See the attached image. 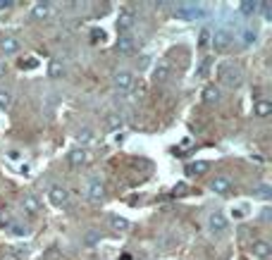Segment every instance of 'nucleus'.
<instances>
[{
    "label": "nucleus",
    "mask_w": 272,
    "mask_h": 260,
    "mask_svg": "<svg viewBox=\"0 0 272 260\" xmlns=\"http://www.w3.org/2000/svg\"><path fill=\"white\" fill-rule=\"evenodd\" d=\"M232 41H234V36H232L229 31H225V29H215V31H213V38H210V45H213L218 53H225V50H229Z\"/></svg>",
    "instance_id": "nucleus-2"
},
{
    "label": "nucleus",
    "mask_w": 272,
    "mask_h": 260,
    "mask_svg": "<svg viewBox=\"0 0 272 260\" xmlns=\"http://www.w3.org/2000/svg\"><path fill=\"white\" fill-rule=\"evenodd\" d=\"M86 160H89V153L84 151V148H74V151H70V155H67V162H70L72 167H82V165H86Z\"/></svg>",
    "instance_id": "nucleus-15"
},
{
    "label": "nucleus",
    "mask_w": 272,
    "mask_h": 260,
    "mask_svg": "<svg viewBox=\"0 0 272 260\" xmlns=\"http://www.w3.org/2000/svg\"><path fill=\"white\" fill-rule=\"evenodd\" d=\"M134 24H136V12L134 10H129V8L119 10V15H117V31L119 34H127L129 29H134Z\"/></svg>",
    "instance_id": "nucleus-4"
},
{
    "label": "nucleus",
    "mask_w": 272,
    "mask_h": 260,
    "mask_svg": "<svg viewBox=\"0 0 272 260\" xmlns=\"http://www.w3.org/2000/svg\"><path fill=\"white\" fill-rule=\"evenodd\" d=\"M22 208H24V213H29V215H38L41 213V201L34 193H24L22 196Z\"/></svg>",
    "instance_id": "nucleus-8"
},
{
    "label": "nucleus",
    "mask_w": 272,
    "mask_h": 260,
    "mask_svg": "<svg viewBox=\"0 0 272 260\" xmlns=\"http://www.w3.org/2000/svg\"><path fill=\"white\" fill-rule=\"evenodd\" d=\"M12 103H15V96H12V91L0 89V110H10V108H12Z\"/></svg>",
    "instance_id": "nucleus-22"
},
{
    "label": "nucleus",
    "mask_w": 272,
    "mask_h": 260,
    "mask_svg": "<svg viewBox=\"0 0 272 260\" xmlns=\"http://www.w3.org/2000/svg\"><path fill=\"white\" fill-rule=\"evenodd\" d=\"M15 5V0H0V10H8Z\"/></svg>",
    "instance_id": "nucleus-36"
},
{
    "label": "nucleus",
    "mask_w": 272,
    "mask_h": 260,
    "mask_svg": "<svg viewBox=\"0 0 272 260\" xmlns=\"http://www.w3.org/2000/svg\"><path fill=\"white\" fill-rule=\"evenodd\" d=\"M255 41V31H251V29H246L244 31V45H251Z\"/></svg>",
    "instance_id": "nucleus-29"
},
{
    "label": "nucleus",
    "mask_w": 272,
    "mask_h": 260,
    "mask_svg": "<svg viewBox=\"0 0 272 260\" xmlns=\"http://www.w3.org/2000/svg\"><path fill=\"white\" fill-rule=\"evenodd\" d=\"M91 38H93V41H103V38H105V31H103V29H93V31H91Z\"/></svg>",
    "instance_id": "nucleus-32"
},
{
    "label": "nucleus",
    "mask_w": 272,
    "mask_h": 260,
    "mask_svg": "<svg viewBox=\"0 0 272 260\" xmlns=\"http://www.w3.org/2000/svg\"><path fill=\"white\" fill-rule=\"evenodd\" d=\"M210 188L220 193V196H229L232 193V181L227 179V177H215V179L210 181Z\"/></svg>",
    "instance_id": "nucleus-11"
},
{
    "label": "nucleus",
    "mask_w": 272,
    "mask_h": 260,
    "mask_svg": "<svg viewBox=\"0 0 272 260\" xmlns=\"http://www.w3.org/2000/svg\"><path fill=\"white\" fill-rule=\"evenodd\" d=\"M210 38H213V31H210L208 27H203V29H200V36H198V45H200V48H208Z\"/></svg>",
    "instance_id": "nucleus-25"
},
{
    "label": "nucleus",
    "mask_w": 272,
    "mask_h": 260,
    "mask_svg": "<svg viewBox=\"0 0 272 260\" xmlns=\"http://www.w3.org/2000/svg\"><path fill=\"white\" fill-rule=\"evenodd\" d=\"M0 74H5V67H3V64H0Z\"/></svg>",
    "instance_id": "nucleus-39"
},
{
    "label": "nucleus",
    "mask_w": 272,
    "mask_h": 260,
    "mask_svg": "<svg viewBox=\"0 0 272 260\" xmlns=\"http://www.w3.org/2000/svg\"><path fill=\"white\" fill-rule=\"evenodd\" d=\"M19 67H22V70H34V67H38V62L34 57H29L27 62H19Z\"/></svg>",
    "instance_id": "nucleus-31"
},
{
    "label": "nucleus",
    "mask_w": 272,
    "mask_h": 260,
    "mask_svg": "<svg viewBox=\"0 0 272 260\" xmlns=\"http://www.w3.org/2000/svg\"><path fill=\"white\" fill-rule=\"evenodd\" d=\"M260 10H263V17H265V19H272V8H270V3H260Z\"/></svg>",
    "instance_id": "nucleus-30"
},
{
    "label": "nucleus",
    "mask_w": 272,
    "mask_h": 260,
    "mask_svg": "<svg viewBox=\"0 0 272 260\" xmlns=\"http://www.w3.org/2000/svg\"><path fill=\"white\" fill-rule=\"evenodd\" d=\"M218 79L229 86V89H239L241 84H244V72H241V67L234 62H222L218 67Z\"/></svg>",
    "instance_id": "nucleus-1"
},
{
    "label": "nucleus",
    "mask_w": 272,
    "mask_h": 260,
    "mask_svg": "<svg viewBox=\"0 0 272 260\" xmlns=\"http://www.w3.org/2000/svg\"><path fill=\"white\" fill-rule=\"evenodd\" d=\"M270 217H272V210H270V208H263V210H260V220H265V222H267Z\"/></svg>",
    "instance_id": "nucleus-34"
},
{
    "label": "nucleus",
    "mask_w": 272,
    "mask_h": 260,
    "mask_svg": "<svg viewBox=\"0 0 272 260\" xmlns=\"http://www.w3.org/2000/svg\"><path fill=\"white\" fill-rule=\"evenodd\" d=\"M253 112H255V117H267L272 112V103H270V100H265V98L255 100V103H253Z\"/></svg>",
    "instance_id": "nucleus-17"
},
{
    "label": "nucleus",
    "mask_w": 272,
    "mask_h": 260,
    "mask_svg": "<svg viewBox=\"0 0 272 260\" xmlns=\"http://www.w3.org/2000/svg\"><path fill=\"white\" fill-rule=\"evenodd\" d=\"M48 77H50V79H62L64 64L60 62V60H50V64H48Z\"/></svg>",
    "instance_id": "nucleus-18"
},
{
    "label": "nucleus",
    "mask_w": 272,
    "mask_h": 260,
    "mask_svg": "<svg viewBox=\"0 0 272 260\" xmlns=\"http://www.w3.org/2000/svg\"><path fill=\"white\" fill-rule=\"evenodd\" d=\"M86 196H89V201H93V203H100V201H103V196H105V186H103L98 179L91 181L89 188H86Z\"/></svg>",
    "instance_id": "nucleus-12"
},
{
    "label": "nucleus",
    "mask_w": 272,
    "mask_h": 260,
    "mask_svg": "<svg viewBox=\"0 0 272 260\" xmlns=\"http://www.w3.org/2000/svg\"><path fill=\"white\" fill-rule=\"evenodd\" d=\"M253 193L258 198H265V201H267V198L272 196V186H270V184H258V186L253 188Z\"/></svg>",
    "instance_id": "nucleus-23"
},
{
    "label": "nucleus",
    "mask_w": 272,
    "mask_h": 260,
    "mask_svg": "<svg viewBox=\"0 0 272 260\" xmlns=\"http://www.w3.org/2000/svg\"><path fill=\"white\" fill-rule=\"evenodd\" d=\"M251 251H253V255H255L258 260H270V255H272V246H270L267 241H253Z\"/></svg>",
    "instance_id": "nucleus-14"
},
{
    "label": "nucleus",
    "mask_w": 272,
    "mask_h": 260,
    "mask_svg": "<svg viewBox=\"0 0 272 260\" xmlns=\"http://www.w3.org/2000/svg\"><path fill=\"white\" fill-rule=\"evenodd\" d=\"M98 241H100V232H96V229H89L86 236H84V243L86 246H93V243H98Z\"/></svg>",
    "instance_id": "nucleus-27"
},
{
    "label": "nucleus",
    "mask_w": 272,
    "mask_h": 260,
    "mask_svg": "<svg viewBox=\"0 0 272 260\" xmlns=\"http://www.w3.org/2000/svg\"><path fill=\"white\" fill-rule=\"evenodd\" d=\"M122 122H124V119H122V115L112 112V115H108V119H105V126H108V129H119V126H122Z\"/></svg>",
    "instance_id": "nucleus-24"
},
{
    "label": "nucleus",
    "mask_w": 272,
    "mask_h": 260,
    "mask_svg": "<svg viewBox=\"0 0 272 260\" xmlns=\"http://www.w3.org/2000/svg\"><path fill=\"white\" fill-rule=\"evenodd\" d=\"M110 224H112V229H117V232H127L129 229V220L122 215H110Z\"/></svg>",
    "instance_id": "nucleus-21"
},
{
    "label": "nucleus",
    "mask_w": 272,
    "mask_h": 260,
    "mask_svg": "<svg viewBox=\"0 0 272 260\" xmlns=\"http://www.w3.org/2000/svg\"><path fill=\"white\" fill-rule=\"evenodd\" d=\"M258 10H260V3H253V0H244V3L239 5V12H241L244 17H253Z\"/></svg>",
    "instance_id": "nucleus-20"
},
{
    "label": "nucleus",
    "mask_w": 272,
    "mask_h": 260,
    "mask_svg": "<svg viewBox=\"0 0 272 260\" xmlns=\"http://www.w3.org/2000/svg\"><path fill=\"white\" fill-rule=\"evenodd\" d=\"M208 227H210V229H213L215 234H225V232H227V227H229V222H227L225 213H220V210L210 213V217H208Z\"/></svg>",
    "instance_id": "nucleus-6"
},
{
    "label": "nucleus",
    "mask_w": 272,
    "mask_h": 260,
    "mask_svg": "<svg viewBox=\"0 0 272 260\" xmlns=\"http://www.w3.org/2000/svg\"><path fill=\"white\" fill-rule=\"evenodd\" d=\"M208 170H210V162L206 160H196L191 165H186V174H206Z\"/></svg>",
    "instance_id": "nucleus-19"
},
{
    "label": "nucleus",
    "mask_w": 272,
    "mask_h": 260,
    "mask_svg": "<svg viewBox=\"0 0 272 260\" xmlns=\"http://www.w3.org/2000/svg\"><path fill=\"white\" fill-rule=\"evenodd\" d=\"M10 229H12V234H17V236H29L31 234V229L29 227H22V224H10Z\"/></svg>",
    "instance_id": "nucleus-28"
},
{
    "label": "nucleus",
    "mask_w": 272,
    "mask_h": 260,
    "mask_svg": "<svg viewBox=\"0 0 272 260\" xmlns=\"http://www.w3.org/2000/svg\"><path fill=\"white\" fill-rule=\"evenodd\" d=\"M208 64H210V60H203V62H200V67H198V77H206V72H208Z\"/></svg>",
    "instance_id": "nucleus-33"
},
{
    "label": "nucleus",
    "mask_w": 272,
    "mask_h": 260,
    "mask_svg": "<svg viewBox=\"0 0 272 260\" xmlns=\"http://www.w3.org/2000/svg\"><path fill=\"white\" fill-rule=\"evenodd\" d=\"M148 60H151V57H141V62H139V70H144V67H148Z\"/></svg>",
    "instance_id": "nucleus-38"
},
{
    "label": "nucleus",
    "mask_w": 272,
    "mask_h": 260,
    "mask_svg": "<svg viewBox=\"0 0 272 260\" xmlns=\"http://www.w3.org/2000/svg\"><path fill=\"white\" fill-rule=\"evenodd\" d=\"M203 100L208 103V105H215L222 100V91H220L218 84H208L206 89H203Z\"/></svg>",
    "instance_id": "nucleus-10"
},
{
    "label": "nucleus",
    "mask_w": 272,
    "mask_h": 260,
    "mask_svg": "<svg viewBox=\"0 0 272 260\" xmlns=\"http://www.w3.org/2000/svg\"><path fill=\"white\" fill-rule=\"evenodd\" d=\"M170 72H172V67H170V62H165V60H160V62L153 67V79L158 81V84H163V81L170 79Z\"/></svg>",
    "instance_id": "nucleus-13"
},
{
    "label": "nucleus",
    "mask_w": 272,
    "mask_h": 260,
    "mask_svg": "<svg viewBox=\"0 0 272 260\" xmlns=\"http://www.w3.org/2000/svg\"><path fill=\"white\" fill-rule=\"evenodd\" d=\"M77 139H79V144H91V141H93V129H89V126L79 129Z\"/></svg>",
    "instance_id": "nucleus-26"
},
{
    "label": "nucleus",
    "mask_w": 272,
    "mask_h": 260,
    "mask_svg": "<svg viewBox=\"0 0 272 260\" xmlns=\"http://www.w3.org/2000/svg\"><path fill=\"white\" fill-rule=\"evenodd\" d=\"M8 158H10V160H19V151H10Z\"/></svg>",
    "instance_id": "nucleus-37"
},
{
    "label": "nucleus",
    "mask_w": 272,
    "mask_h": 260,
    "mask_svg": "<svg viewBox=\"0 0 272 260\" xmlns=\"http://www.w3.org/2000/svg\"><path fill=\"white\" fill-rule=\"evenodd\" d=\"M0 53H3V55H15V53H19V41H17L15 36L0 38Z\"/></svg>",
    "instance_id": "nucleus-16"
},
{
    "label": "nucleus",
    "mask_w": 272,
    "mask_h": 260,
    "mask_svg": "<svg viewBox=\"0 0 272 260\" xmlns=\"http://www.w3.org/2000/svg\"><path fill=\"white\" fill-rule=\"evenodd\" d=\"M0 224H12V222H10L8 210H0Z\"/></svg>",
    "instance_id": "nucleus-35"
},
{
    "label": "nucleus",
    "mask_w": 272,
    "mask_h": 260,
    "mask_svg": "<svg viewBox=\"0 0 272 260\" xmlns=\"http://www.w3.org/2000/svg\"><path fill=\"white\" fill-rule=\"evenodd\" d=\"M134 72H129V70H119V72H115V77H112V84H115V89L117 91H131L134 89Z\"/></svg>",
    "instance_id": "nucleus-3"
},
{
    "label": "nucleus",
    "mask_w": 272,
    "mask_h": 260,
    "mask_svg": "<svg viewBox=\"0 0 272 260\" xmlns=\"http://www.w3.org/2000/svg\"><path fill=\"white\" fill-rule=\"evenodd\" d=\"M53 15V5L50 3H34V8H31V17L34 19H38V22H43V19H48Z\"/></svg>",
    "instance_id": "nucleus-9"
},
{
    "label": "nucleus",
    "mask_w": 272,
    "mask_h": 260,
    "mask_svg": "<svg viewBox=\"0 0 272 260\" xmlns=\"http://www.w3.org/2000/svg\"><path fill=\"white\" fill-rule=\"evenodd\" d=\"M115 48H117V53H122V55H131L136 50V38L129 36V34H122V36L117 38Z\"/></svg>",
    "instance_id": "nucleus-7"
},
{
    "label": "nucleus",
    "mask_w": 272,
    "mask_h": 260,
    "mask_svg": "<svg viewBox=\"0 0 272 260\" xmlns=\"http://www.w3.org/2000/svg\"><path fill=\"white\" fill-rule=\"evenodd\" d=\"M48 198H50V203H53L55 208H62V206H67L70 203V191L64 186H50V191H48Z\"/></svg>",
    "instance_id": "nucleus-5"
}]
</instances>
